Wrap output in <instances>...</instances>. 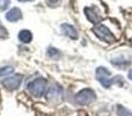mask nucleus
<instances>
[{"mask_svg": "<svg viewBox=\"0 0 132 116\" xmlns=\"http://www.w3.org/2000/svg\"><path fill=\"white\" fill-rule=\"evenodd\" d=\"M46 2H48V5H50V6H56L57 4L60 2V0H46Z\"/></svg>", "mask_w": 132, "mask_h": 116, "instance_id": "17", "label": "nucleus"}, {"mask_svg": "<svg viewBox=\"0 0 132 116\" xmlns=\"http://www.w3.org/2000/svg\"><path fill=\"white\" fill-rule=\"evenodd\" d=\"M21 18H22V13H21L20 8H18V7H14V8L9 9L6 14V19L9 22H16Z\"/></svg>", "mask_w": 132, "mask_h": 116, "instance_id": "8", "label": "nucleus"}, {"mask_svg": "<svg viewBox=\"0 0 132 116\" xmlns=\"http://www.w3.org/2000/svg\"><path fill=\"white\" fill-rule=\"evenodd\" d=\"M22 79H23L22 74H13V75H8L6 79H4L1 84L7 91H15L21 86Z\"/></svg>", "mask_w": 132, "mask_h": 116, "instance_id": "5", "label": "nucleus"}, {"mask_svg": "<svg viewBox=\"0 0 132 116\" xmlns=\"http://www.w3.org/2000/svg\"><path fill=\"white\" fill-rule=\"evenodd\" d=\"M48 56L50 58L57 59V58L60 57V52H59V50H57V49H55V48H49L48 49Z\"/></svg>", "mask_w": 132, "mask_h": 116, "instance_id": "13", "label": "nucleus"}, {"mask_svg": "<svg viewBox=\"0 0 132 116\" xmlns=\"http://www.w3.org/2000/svg\"><path fill=\"white\" fill-rule=\"evenodd\" d=\"M62 30H63V33H64L66 36L70 37V38H72V40H77L78 37H79L77 29H75L73 26L68 25V23H64V25H62Z\"/></svg>", "mask_w": 132, "mask_h": 116, "instance_id": "9", "label": "nucleus"}, {"mask_svg": "<svg viewBox=\"0 0 132 116\" xmlns=\"http://www.w3.org/2000/svg\"><path fill=\"white\" fill-rule=\"evenodd\" d=\"M46 86H48V81L44 78H37V79L32 80L28 84V91L35 98H41L45 94Z\"/></svg>", "mask_w": 132, "mask_h": 116, "instance_id": "1", "label": "nucleus"}, {"mask_svg": "<svg viewBox=\"0 0 132 116\" xmlns=\"http://www.w3.org/2000/svg\"><path fill=\"white\" fill-rule=\"evenodd\" d=\"M9 6V0H0V11H5Z\"/></svg>", "mask_w": 132, "mask_h": 116, "instance_id": "16", "label": "nucleus"}, {"mask_svg": "<svg viewBox=\"0 0 132 116\" xmlns=\"http://www.w3.org/2000/svg\"><path fill=\"white\" fill-rule=\"evenodd\" d=\"M117 114H118V116H132V113L130 110H128L121 105L117 106Z\"/></svg>", "mask_w": 132, "mask_h": 116, "instance_id": "12", "label": "nucleus"}, {"mask_svg": "<svg viewBox=\"0 0 132 116\" xmlns=\"http://www.w3.org/2000/svg\"><path fill=\"white\" fill-rule=\"evenodd\" d=\"M8 37V30L0 23V38H7Z\"/></svg>", "mask_w": 132, "mask_h": 116, "instance_id": "15", "label": "nucleus"}, {"mask_svg": "<svg viewBox=\"0 0 132 116\" xmlns=\"http://www.w3.org/2000/svg\"><path fill=\"white\" fill-rule=\"evenodd\" d=\"M63 88L58 84H52L48 88L46 92V98L50 101H60L63 98Z\"/></svg>", "mask_w": 132, "mask_h": 116, "instance_id": "6", "label": "nucleus"}, {"mask_svg": "<svg viewBox=\"0 0 132 116\" xmlns=\"http://www.w3.org/2000/svg\"><path fill=\"white\" fill-rule=\"evenodd\" d=\"M93 32L95 33V35L98 37V38L104 41V42L112 43V42L116 41V38H115V36L112 35V33L103 25H96L95 27H94Z\"/></svg>", "mask_w": 132, "mask_h": 116, "instance_id": "4", "label": "nucleus"}, {"mask_svg": "<svg viewBox=\"0 0 132 116\" xmlns=\"http://www.w3.org/2000/svg\"><path fill=\"white\" fill-rule=\"evenodd\" d=\"M14 72V68L12 66H4L0 67V77H8Z\"/></svg>", "mask_w": 132, "mask_h": 116, "instance_id": "11", "label": "nucleus"}, {"mask_svg": "<svg viewBox=\"0 0 132 116\" xmlns=\"http://www.w3.org/2000/svg\"><path fill=\"white\" fill-rule=\"evenodd\" d=\"M19 40H20L22 43H30L32 40V34L29 32V30H21L19 33Z\"/></svg>", "mask_w": 132, "mask_h": 116, "instance_id": "10", "label": "nucleus"}, {"mask_svg": "<svg viewBox=\"0 0 132 116\" xmlns=\"http://www.w3.org/2000/svg\"><path fill=\"white\" fill-rule=\"evenodd\" d=\"M19 1H22V2H26V1H32V0H19Z\"/></svg>", "mask_w": 132, "mask_h": 116, "instance_id": "19", "label": "nucleus"}, {"mask_svg": "<svg viewBox=\"0 0 132 116\" xmlns=\"http://www.w3.org/2000/svg\"><path fill=\"white\" fill-rule=\"evenodd\" d=\"M111 63L114 64V65H117V66H125L128 65L129 63H130V60H128V59H123V58H119L118 59H112Z\"/></svg>", "mask_w": 132, "mask_h": 116, "instance_id": "14", "label": "nucleus"}, {"mask_svg": "<svg viewBox=\"0 0 132 116\" xmlns=\"http://www.w3.org/2000/svg\"><path fill=\"white\" fill-rule=\"evenodd\" d=\"M96 94L93 89L90 88H84L75 95V101L78 105H88V103L95 101Z\"/></svg>", "mask_w": 132, "mask_h": 116, "instance_id": "3", "label": "nucleus"}, {"mask_svg": "<svg viewBox=\"0 0 132 116\" xmlns=\"http://www.w3.org/2000/svg\"><path fill=\"white\" fill-rule=\"evenodd\" d=\"M96 78H97V80L101 82V85H102L104 88H110L112 82L116 81V80H115L116 78L112 79L110 72L105 67H103V66L96 68Z\"/></svg>", "mask_w": 132, "mask_h": 116, "instance_id": "2", "label": "nucleus"}, {"mask_svg": "<svg viewBox=\"0 0 132 116\" xmlns=\"http://www.w3.org/2000/svg\"><path fill=\"white\" fill-rule=\"evenodd\" d=\"M85 14H86L87 19L94 25H97L101 21V15L98 14V12L96 11L95 7H86L85 8Z\"/></svg>", "mask_w": 132, "mask_h": 116, "instance_id": "7", "label": "nucleus"}, {"mask_svg": "<svg viewBox=\"0 0 132 116\" xmlns=\"http://www.w3.org/2000/svg\"><path fill=\"white\" fill-rule=\"evenodd\" d=\"M128 77H129V79H131L132 80V68L130 71H129V73H128Z\"/></svg>", "mask_w": 132, "mask_h": 116, "instance_id": "18", "label": "nucleus"}]
</instances>
